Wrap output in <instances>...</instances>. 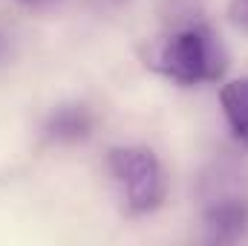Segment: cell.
Masks as SVG:
<instances>
[{
  "mask_svg": "<svg viewBox=\"0 0 248 246\" xmlns=\"http://www.w3.org/2000/svg\"><path fill=\"white\" fill-rule=\"evenodd\" d=\"M90 124H93L90 122V113H87L84 107L69 105V107H61V110L52 113L46 130H49L55 139H81V136L90 133Z\"/></svg>",
  "mask_w": 248,
  "mask_h": 246,
  "instance_id": "5",
  "label": "cell"
},
{
  "mask_svg": "<svg viewBox=\"0 0 248 246\" xmlns=\"http://www.w3.org/2000/svg\"><path fill=\"white\" fill-rule=\"evenodd\" d=\"M228 20L248 35V0H228Z\"/></svg>",
  "mask_w": 248,
  "mask_h": 246,
  "instance_id": "6",
  "label": "cell"
},
{
  "mask_svg": "<svg viewBox=\"0 0 248 246\" xmlns=\"http://www.w3.org/2000/svg\"><path fill=\"white\" fill-rule=\"evenodd\" d=\"M113 183L130 214H150L165 203L168 180L159 157L144 145H122L107 154Z\"/></svg>",
  "mask_w": 248,
  "mask_h": 246,
  "instance_id": "3",
  "label": "cell"
},
{
  "mask_svg": "<svg viewBox=\"0 0 248 246\" xmlns=\"http://www.w3.org/2000/svg\"><path fill=\"white\" fill-rule=\"evenodd\" d=\"M199 211L211 241L234 244L248 235V168L237 159H217L199 180Z\"/></svg>",
  "mask_w": 248,
  "mask_h": 246,
  "instance_id": "2",
  "label": "cell"
},
{
  "mask_svg": "<svg viewBox=\"0 0 248 246\" xmlns=\"http://www.w3.org/2000/svg\"><path fill=\"white\" fill-rule=\"evenodd\" d=\"M23 6H46V3H55V0H17Z\"/></svg>",
  "mask_w": 248,
  "mask_h": 246,
  "instance_id": "7",
  "label": "cell"
},
{
  "mask_svg": "<svg viewBox=\"0 0 248 246\" xmlns=\"http://www.w3.org/2000/svg\"><path fill=\"white\" fill-rule=\"evenodd\" d=\"M219 105L234 139L248 151V75L231 78L219 87Z\"/></svg>",
  "mask_w": 248,
  "mask_h": 246,
  "instance_id": "4",
  "label": "cell"
},
{
  "mask_svg": "<svg viewBox=\"0 0 248 246\" xmlns=\"http://www.w3.org/2000/svg\"><path fill=\"white\" fill-rule=\"evenodd\" d=\"M153 64L165 78L193 87V84L219 81L228 67V53L219 35L202 18H193L173 26L165 35Z\"/></svg>",
  "mask_w": 248,
  "mask_h": 246,
  "instance_id": "1",
  "label": "cell"
}]
</instances>
